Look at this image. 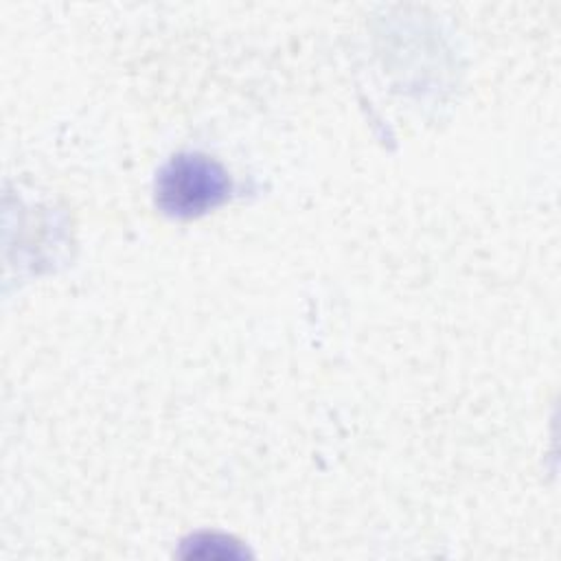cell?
Returning <instances> with one entry per match:
<instances>
[{
    "mask_svg": "<svg viewBox=\"0 0 561 561\" xmlns=\"http://www.w3.org/2000/svg\"><path fill=\"white\" fill-rule=\"evenodd\" d=\"M230 180L219 162L202 153L173 156L156 180L158 206L175 217L202 215L228 197Z\"/></svg>",
    "mask_w": 561,
    "mask_h": 561,
    "instance_id": "1",
    "label": "cell"
}]
</instances>
